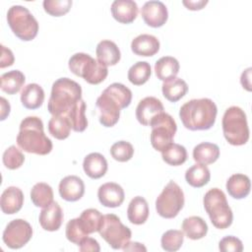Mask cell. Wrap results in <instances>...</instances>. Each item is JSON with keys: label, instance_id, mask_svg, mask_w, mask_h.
I'll use <instances>...</instances> for the list:
<instances>
[{"label": "cell", "instance_id": "29", "mask_svg": "<svg viewBox=\"0 0 252 252\" xmlns=\"http://www.w3.org/2000/svg\"><path fill=\"white\" fill-rule=\"evenodd\" d=\"M163 96L170 102H176L181 99L188 92L187 83L181 78H172L163 82L161 86Z\"/></svg>", "mask_w": 252, "mask_h": 252}, {"label": "cell", "instance_id": "34", "mask_svg": "<svg viewBox=\"0 0 252 252\" xmlns=\"http://www.w3.org/2000/svg\"><path fill=\"white\" fill-rule=\"evenodd\" d=\"M86 102L81 99L79 100L75 106L68 112L66 115L72 126V130L75 132H84L88 127V120L86 117Z\"/></svg>", "mask_w": 252, "mask_h": 252}, {"label": "cell", "instance_id": "49", "mask_svg": "<svg viewBox=\"0 0 252 252\" xmlns=\"http://www.w3.org/2000/svg\"><path fill=\"white\" fill-rule=\"evenodd\" d=\"M0 105H1V111H0V120L3 121L7 118V116L10 114V110H11V106L9 101H7V99L3 96L0 97Z\"/></svg>", "mask_w": 252, "mask_h": 252}, {"label": "cell", "instance_id": "4", "mask_svg": "<svg viewBox=\"0 0 252 252\" xmlns=\"http://www.w3.org/2000/svg\"><path fill=\"white\" fill-rule=\"evenodd\" d=\"M203 204L215 227L224 229L231 225L233 214L231 208L228 206L225 194L220 189H210L204 196Z\"/></svg>", "mask_w": 252, "mask_h": 252}, {"label": "cell", "instance_id": "23", "mask_svg": "<svg viewBox=\"0 0 252 252\" xmlns=\"http://www.w3.org/2000/svg\"><path fill=\"white\" fill-rule=\"evenodd\" d=\"M226 191L234 199H243L250 193L251 183L247 175L242 173L232 174L226 181Z\"/></svg>", "mask_w": 252, "mask_h": 252}, {"label": "cell", "instance_id": "14", "mask_svg": "<svg viewBox=\"0 0 252 252\" xmlns=\"http://www.w3.org/2000/svg\"><path fill=\"white\" fill-rule=\"evenodd\" d=\"M163 111V104L158 98L155 96H147L138 103L136 107V118L140 124L150 126L153 118Z\"/></svg>", "mask_w": 252, "mask_h": 252}, {"label": "cell", "instance_id": "37", "mask_svg": "<svg viewBox=\"0 0 252 252\" xmlns=\"http://www.w3.org/2000/svg\"><path fill=\"white\" fill-rule=\"evenodd\" d=\"M103 92L109 94L120 105L121 109L128 107L131 103L132 92L123 84L113 83L109 85Z\"/></svg>", "mask_w": 252, "mask_h": 252}, {"label": "cell", "instance_id": "41", "mask_svg": "<svg viewBox=\"0 0 252 252\" xmlns=\"http://www.w3.org/2000/svg\"><path fill=\"white\" fill-rule=\"evenodd\" d=\"M65 234L67 239L74 243L79 245L80 242L87 237L89 234L85 231L80 218H76V219H72L70 220L67 224H66V230H65Z\"/></svg>", "mask_w": 252, "mask_h": 252}, {"label": "cell", "instance_id": "22", "mask_svg": "<svg viewBox=\"0 0 252 252\" xmlns=\"http://www.w3.org/2000/svg\"><path fill=\"white\" fill-rule=\"evenodd\" d=\"M107 161L99 153H91L85 157L83 161V169L85 173L92 179H98L107 171Z\"/></svg>", "mask_w": 252, "mask_h": 252}, {"label": "cell", "instance_id": "25", "mask_svg": "<svg viewBox=\"0 0 252 252\" xmlns=\"http://www.w3.org/2000/svg\"><path fill=\"white\" fill-rule=\"evenodd\" d=\"M44 101V91L35 83L25 86L21 92V102L28 109L39 108Z\"/></svg>", "mask_w": 252, "mask_h": 252}, {"label": "cell", "instance_id": "50", "mask_svg": "<svg viewBox=\"0 0 252 252\" xmlns=\"http://www.w3.org/2000/svg\"><path fill=\"white\" fill-rule=\"evenodd\" d=\"M122 249L123 251H144V252L147 251V248L142 243L130 242V241H128Z\"/></svg>", "mask_w": 252, "mask_h": 252}, {"label": "cell", "instance_id": "35", "mask_svg": "<svg viewBox=\"0 0 252 252\" xmlns=\"http://www.w3.org/2000/svg\"><path fill=\"white\" fill-rule=\"evenodd\" d=\"M161 158L169 165H181L187 159V151L182 145L171 143L161 152Z\"/></svg>", "mask_w": 252, "mask_h": 252}, {"label": "cell", "instance_id": "31", "mask_svg": "<svg viewBox=\"0 0 252 252\" xmlns=\"http://www.w3.org/2000/svg\"><path fill=\"white\" fill-rule=\"evenodd\" d=\"M1 90L8 94L19 93L25 84V75L19 70H12L1 76Z\"/></svg>", "mask_w": 252, "mask_h": 252}, {"label": "cell", "instance_id": "46", "mask_svg": "<svg viewBox=\"0 0 252 252\" xmlns=\"http://www.w3.org/2000/svg\"><path fill=\"white\" fill-rule=\"evenodd\" d=\"M1 60H0V68H5L9 67L14 64L15 57L11 49L7 48L3 44L1 45Z\"/></svg>", "mask_w": 252, "mask_h": 252}, {"label": "cell", "instance_id": "26", "mask_svg": "<svg viewBox=\"0 0 252 252\" xmlns=\"http://www.w3.org/2000/svg\"><path fill=\"white\" fill-rule=\"evenodd\" d=\"M220 158V148L218 145L210 142L198 144L193 149V159L197 163L212 164Z\"/></svg>", "mask_w": 252, "mask_h": 252}, {"label": "cell", "instance_id": "38", "mask_svg": "<svg viewBox=\"0 0 252 252\" xmlns=\"http://www.w3.org/2000/svg\"><path fill=\"white\" fill-rule=\"evenodd\" d=\"M103 216L96 209H87L82 212L80 216L81 223L88 234L98 231Z\"/></svg>", "mask_w": 252, "mask_h": 252}, {"label": "cell", "instance_id": "17", "mask_svg": "<svg viewBox=\"0 0 252 252\" xmlns=\"http://www.w3.org/2000/svg\"><path fill=\"white\" fill-rule=\"evenodd\" d=\"M63 211L57 202H52L48 206L42 208L39 214V224L44 230L56 231L63 222Z\"/></svg>", "mask_w": 252, "mask_h": 252}, {"label": "cell", "instance_id": "3", "mask_svg": "<svg viewBox=\"0 0 252 252\" xmlns=\"http://www.w3.org/2000/svg\"><path fill=\"white\" fill-rule=\"evenodd\" d=\"M81 99V86L69 78H60L52 85L47 109L51 115L66 116Z\"/></svg>", "mask_w": 252, "mask_h": 252}, {"label": "cell", "instance_id": "20", "mask_svg": "<svg viewBox=\"0 0 252 252\" xmlns=\"http://www.w3.org/2000/svg\"><path fill=\"white\" fill-rule=\"evenodd\" d=\"M159 40L152 34L143 33L136 36L131 42V50L138 56H154L159 50Z\"/></svg>", "mask_w": 252, "mask_h": 252}, {"label": "cell", "instance_id": "44", "mask_svg": "<svg viewBox=\"0 0 252 252\" xmlns=\"http://www.w3.org/2000/svg\"><path fill=\"white\" fill-rule=\"evenodd\" d=\"M219 249L221 252H241L243 250V244L239 238L228 235L220 239Z\"/></svg>", "mask_w": 252, "mask_h": 252}, {"label": "cell", "instance_id": "24", "mask_svg": "<svg viewBox=\"0 0 252 252\" xmlns=\"http://www.w3.org/2000/svg\"><path fill=\"white\" fill-rule=\"evenodd\" d=\"M149 205L145 198L136 196L130 201L127 209V217L131 223L137 225L145 223L149 218Z\"/></svg>", "mask_w": 252, "mask_h": 252}, {"label": "cell", "instance_id": "5", "mask_svg": "<svg viewBox=\"0 0 252 252\" xmlns=\"http://www.w3.org/2000/svg\"><path fill=\"white\" fill-rule=\"evenodd\" d=\"M70 71L83 78L91 85H98L105 80L108 74L107 67L97 59L83 52L73 54L68 62Z\"/></svg>", "mask_w": 252, "mask_h": 252}, {"label": "cell", "instance_id": "30", "mask_svg": "<svg viewBox=\"0 0 252 252\" xmlns=\"http://www.w3.org/2000/svg\"><path fill=\"white\" fill-rule=\"evenodd\" d=\"M211 179V173L206 164L196 163L189 167L185 172L186 182L194 187L201 188L209 183Z\"/></svg>", "mask_w": 252, "mask_h": 252}, {"label": "cell", "instance_id": "47", "mask_svg": "<svg viewBox=\"0 0 252 252\" xmlns=\"http://www.w3.org/2000/svg\"><path fill=\"white\" fill-rule=\"evenodd\" d=\"M182 4L191 11H197V10H202L207 4L208 0H198V1H193V0H183Z\"/></svg>", "mask_w": 252, "mask_h": 252}, {"label": "cell", "instance_id": "48", "mask_svg": "<svg viewBox=\"0 0 252 252\" xmlns=\"http://www.w3.org/2000/svg\"><path fill=\"white\" fill-rule=\"evenodd\" d=\"M251 71L252 68H247L245 71L242 72L241 77H240V83L243 87V89H245L248 92H251L252 88H251Z\"/></svg>", "mask_w": 252, "mask_h": 252}, {"label": "cell", "instance_id": "6", "mask_svg": "<svg viewBox=\"0 0 252 252\" xmlns=\"http://www.w3.org/2000/svg\"><path fill=\"white\" fill-rule=\"evenodd\" d=\"M222 132L225 140L232 146H242L249 140L247 117L239 106L228 107L222 116Z\"/></svg>", "mask_w": 252, "mask_h": 252}, {"label": "cell", "instance_id": "43", "mask_svg": "<svg viewBox=\"0 0 252 252\" xmlns=\"http://www.w3.org/2000/svg\"><path fill=\"white\" fill-rule=\"evenodd\" d=\"M71 0H44L42 5L44 11L53 17H61L67 14L72 7Z\"/></svg>", "mask_w": 252, "mask_h": 252}, {"label": "cell", "instance_id": "11", "mask_svg": "<svg viewBox=\"0 0 252 252\" xmlns=\"http://www.w3.org/2000/svg\"><path fill=\"white\" fill-rule=\"evenodd\" d=\"M32 236V225L23 219L11 220L3 231V241L11 249H19L25 246Z\"/></svg>", "mask_w": 252, "mask_h": 252}, {"label": "cell", "instance_id": "40", "mask_svg": "<svg viewBox=\"0 0 252 252\" xmlns=\"http://www.w3.org/2000/svg\"><path fill=\"white\" fill-rule=\"evenodd\" d=\"M2 160L6 168L14 170L20 168L23 165L25 161V156L16 146H11L3 153Z\"/></svg>", "mask_w": 252, "mask_h": 252}, {"label": "cell", "instance_id": "15", "mask_svg": "<svg viewBox=\"0 0 252 252\" xmlns=\"http://www.w3.org/2000/svg\"><path fill=\"white\" fill-rule=\"evenodd\" d=\"M97 198L101 205L107 208H117L122 205L125 199L123 188L115 182H106L99 186Z\"/></svg>", "mask_w": 252, "mask_h": 252}, {"label": "cell", "instance_id": "36", "mask_svg": "<svg viewBox=\"0 0 252 252\" xmlns=\"http://www.w3.org/2000/svg\"><path fill=\"white\" fill-rule=\"evenodd\" d=\"M152 74L150 63L146 61H138L128 70V80L135 86H142L148 82Z\"/></svg>", "mask_w": 252, "mask_h": 252}, {"label": "cell", "instance_id": "27", "mask_svg": "<svg viewBox=\"0 0 252 252\" xmlns=\"http://www.w3.org/2000/svg\"><path fill=\"white\" fill-rule=\"evenodd\" d=\"M181 228L183 233L192 240H198L206 236L208 232L207 222L198 216H192L183 220Z\"/></svg>", "mask_w": 252, "mask_h": 252}, {"label": "cell", "instance_id": "32", "mask_svg": "<svg viewBox=\"0 0 252 252\" xmlns=\"http://www.w3.org/2000/svg\"><path fill=\"white\" fill-rule=\"evenodd\" d=\"M72 126L65 115H52L48 122V131L57 140H65L69 137Z\"/></svg>", "mask_w": 252, "mask_h": 252}, {"label": "cell", "instance_id": "2", "mask_svg": "<svg viewBox=\"0 0 252 252\" xmlns=\"http://www.w3.org/2000/svg\"><path fill=\"white\" fill-rule=\"evenodd\" d=\"M17 144L23 151L39 156L49 154L53 147L51 140L44 134L42 120L36 116H28L22 120Z\"/></svg>", "mask_w": 252, "mask_h": 252}, {"label": "cell", "instance_id": "18", "mask_svg": "<svg viewBox=\"0 0 252 252\" xmlns=\"http://www.w3.org/2000/svg\"><path fill=\"white\" fill-rule=\"evenodd\" d=\"M112 17L120 24H131L138 16V5L132 0H115L111 4Z\"/></svg>", "mask_w": 252, "mask_h": 252}, {"label": "cell", "instance_id": "28", "mask_svg": "<svg viewBox=\"0 0 252 252\" xmlns=\"http://www.w3.org/2000/svg\"><path fill=\"white\" fill-rule=\"evenodd\" d=\"M179 62L172 56H163L155 64V73L158 79L162 82L175 78L179 72Z\"/></svg>", "mask_w": 252, "mask_h": 252}, {"label": "cell", "instance_id": "8", "mask_svg": "<svg viewBox=\"0 0 252 252\" xmlns=\"http://www.w3.org/2000/svg\"><path fill=\"white\" fill-rule=\"evenodd\" d=\"M184 193L181 187L170 180L156 200L157 213L163 219H173L184 206Z\"/></svg>", "mask_w": 252, "mask_h": 252}, {"label": "cell", "instance_id": "12", "mask_svg": "<svg viewBox=\"0 0 252 252\" xmlns=\"http://www.w3.org/2000/svg\"><path fill=\"white\" fill-rule=\"evenodd\" d=\"M95 104L99 110V122L102 126L112 127L118 122L121 108L109 94L102 92Z\"/></svg>", "mask_w": 252, "mask_h": 252}, {"label": "cell", "instance_id": "45", "mask_svg": "<svg viewBox=\"0 0 252 252\" xmlns=\"http://www.w3.org/2000/svg\"><path fill=\"white\" fill-rule=\"evenodd\" d=\"M79 249L82 252H99L100 247L98 242L92 237H85L79 244Z\"/></svg>", "mask_w": 252, "mask_h": 252}, {"label": "cell", "instance_id": "7", "mask_svg": "<svg viewBox=\"0 0 252 252\" xmlns=\"http://www.w3.org/2000/svg\"><path fill=\"white\" fill-rule=\"evenodd\" d=\"M7 22L13 33L24 41L32 40L38 32V23L30 10L14 5L7 12Z\"/></svg>", "mask_w": 252, "mask_h": 252}, {"label": "cell", "instance_id": "33", "mask_svg": "<svg viewBox=\"0 0 252 252\" xmlns=\"http://www.w3.org/2000/svg\"><path fill=\"white\" fill-rule=\"evenodd\" d=\"M31 199L35 207L44 208L53 202V190L47 183L38 182L31 190Z\"/></svg>", "mask_w": 252, "mask_h": 252}, {"label": "cell", "instance_id": "10", "mask_svg": "<svg viewBox=\"0 0 252 252\" xmlns=\"http://www.w3.org/2000/svg\"><path fill=\"white\" fill-rule=\"evenodd\" d=\"M98 233L113 249H122L132 236L130 228L124 225L114 214L103 216Z\"/></svg>", "mask_w": 252, "mask_h": 252}, {"label": "cell", "instance_id": "1", "mask_svg": "<svg viewBox=\"0 0 252 252\" xmlns=\"http://www.w3.org/2000/svg\"><path fill=\"white\" fill-rule=\"evenodd\" d=\"M218 107L208 97L194 98L185 102L179 110L183 126L191 131L211 129L217 118Z\"/></svg>", "mask_w": 252, "mask_h": 252}, {"label": "cell", "instance_id": "42", "mask_svg": "<svg viewBox=\"0 0 252 252\" xmlns=\"http://www.w3.org/2000/svg\"><path fill=\"white\" fill-rule=\"evenodd\" d=\"M110 155L115 160L125 162L132 158L134 155V148L132 144L127 141H118L111 146Z\"/></svg>", "mask_w": 252, "mask_h": 252}, {"label": "cell", "instance_id": "16", "mask_svg": "<svg viewBox=\"0 0 252 252\" xmlns=\"http://www.w3.org/2000/svg\"><path fill=\"white\" fill-rule=\"evenodd\" d=\"M58 190L62 199L68 202H76L83 197L85 184L79 176L68 175L60 181Z\"/></svg>", "mask_w": 252, "mask_h": 252}, {"label": "cell", "instance_id": "21", "mask_svg": "<svg viewBox=\"0 0 252 252\" xmlns=\"http://www.w3.org/2000/svg\"><path fill=\"white\" fill-rule=\"evenodd\" d=\"M95 54L97 60L106 67L116 65L121 58V53L117 44L108 39H103L97 43Z\"/></svg>", "mask_w": 252, "mask_h": 252}, {"label": "cell", "instance_id": "19", "mask_svg": "<svg viewBox=\"0 0 252 252\" xmlns=\"http://www.w3.org/2000/svg\"><path fill=\"white\" fill-rule=\"evenodd\" d=\"M24 205V194L19 187H7L0 199V207L4 214L14 215L18 213Z\"/></svg>", "mask_w": 252, "mask_h": 252}, {"label": "cell", "instance_id": "13", "mask_svg": "<svg viewBox=\"0 0 252 252\" xmlns=\"http://www.w3.org/2000/svg\"><path fill=\"white\" fill-rule=\"evenodd\" d=\"M144 22L152 28L162 27L168 19V11L161 1H148L141 10Z\"/></svg>", "mask_w": 252, "mask_h": 252}, {"label": "cell", "instance_id": "9", "mask_svg": "<svg viewBox=\"0 0 252 252\" xmlns=\"http://www.w3.org/2000/svg\"><path fill=\"white\" fill-rule=\"evenodd\" d=\"M150 126L152 127L151 144L155 150L162 152L168 145L173 143L177 125L171 115L163 111L153 118Z\"/></svg>", "mask_w": 252, "mask_h": 252}, {"label": "cell", "instance_id": "39", "mask_svg": "<svg viewBox=\"0 0 252 252\" xmlns=\"http://www.w3.org/2000/svg\"><path fill=\"white\" fill-rule=\"evenodd\" d=\"M184 233L182 230L169 229L166 230L160 238V244L163 250L167 252H174L180 249L183 244Z\"/></svg>", "mask_w": 252, "mask_h": 252}]
</instances>
